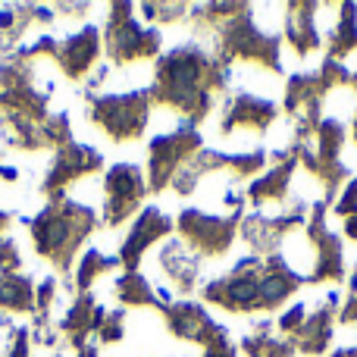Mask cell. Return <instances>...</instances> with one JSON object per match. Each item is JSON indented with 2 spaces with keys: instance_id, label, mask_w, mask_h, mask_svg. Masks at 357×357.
Here are the masks:
<instances>
[{
  "instance_id": "cell-1",
  "label": "cell",
  "mask_w": 357,
  "mask_h": 357,
  "mask_svg": "<svg viewBox=\"0 0 357 357\" xmlns=\"http://www.w3.org/2000/svg\"><path fill=\"white\" fill-rule=\"evenodd\" d=\"M94 229V213L75 201H54L44 207L41 213L31 220V235H35V248L41 257H47L54 266L69 270L79 245L91 235Z\"/></svg>"
},
{
  "instance_id": "cell-2",
  "label": "cell",
  "mask_w": 357,
  "mask_h": 357,
  "mask_svg": "<svg viewBox=\"0 0 357 357\" xmlns=\"http://www.w3.org/2000/svg\"><path fill=\"white\" fill-rule=\"evenodd\" d=\"M148 113H151V98L144 91L104 94V98L91 100V119L116 144L135 142L144 132V126H148Z\"/></svg>"
},
{
  "instance_id": "cell-3",
  "label": "cell",
  "mask_w": 357,
  "mask_h": 357,
  "mask_svg": "<svg viewBox=\"0 0 357 357\" xmlns=\"http://www.w3.org/2000/svg\"><path fill=\"white\" fill-rule=\"evenodd\" d=\"M238 216H210L201 210H185L176 222V232L197 257H222L232 245Z\"/></svg>"
},
{
  "instance_id": "cell-4",
  "label": "cell",
  "mask_w": 357,
  "mask_h": 357,
  "mask_svg": "<svg viewBox=\"0 0 357 357\" xmlns=\"http://www.w3.org/2000/svg\"><path fill=\"white\" fill-rule=\"evenodd\" d=\"M144 195V176L132 163H116L110 173L104 176V222L107 226H119L135 213L138 201Z\"/></svg>"
},
{
  "instance_id": "cell-5",
  "label": "cell",
  "mask_w": 357,
  "mask_h": 357,
  "mask_svg": "<svg viewBox=\"0 0 357 357\" xmlns=\"http://www.w3.org/2000/svg\"><path fill=\"white\" fill-rule=\"evenodd\" d=\"M94 169H100L98 151L88 148V144H66V148H60V154L54 157V163H50L47 178H44V195H50L54 201H60L63 188H66L69 182L94 173Z\"/></svg>"
},
{
  "instance_id": "cell-6",
  "label": "cell",
  "mask_w": 357,
  "mask_h": 357,
  "mask_svg": "<svg viewBox=\"0 0 357 357\" xmlns=\"http://www.w3.org/2000/svg\"><path fill=\"white\" fill-rule=\"evenodd\" d=\"M279 116L276 104L254 94H235L232 104L226 107L222 116V132H248V135H264L270 129V123Z\"/></svg>"
},
{
  "instance_id": "cell-7",
  "label": "cell",
  "mask_w": 357,
  "mask_h": 357,
  "mask_svg": "<svg viewBox=\"0 0 357 357\" xmlns=\"http://www.w3.org/2000/svg\"><path fill=\"white\" fill-rule=\"evenodd\" d=\"M169 232H173V222H169L160 210H154V207L142 210V216L135 220L129 238L123 241V254H119V264L126 266V273H135V266L142 264L144 251H148L154 241H160L163 235H169Z\"/></svg>"
},
{
  "instance_id": "cell-8",
  "label": "cell",
  "mask_w": 357,
  "mask_h": 357,
  "mask_svg": "<svg viewBox=\"0 0 357 357\" xmlns=\"http://www.w3.org/2000/svg\"><path fill=\"white\" fill-rule=\"evenodd\" d=\"M100 56V35L94 25H88V29H82L79 35H73L69 41L60 44V50H56V63H60V69L69 75V79H82V75H88V69L98 63Z\"/></svg>"
},
{
  "instance_id": "cell-9",
  "label": "cell",
  "mask_w": 357,
  "mask_h": 357,
  "mask_svg": "<svg viewBox=\"0 0 357 357\" xmlns=\"http://www.w3.org/2000/svg\"><path fill=\"white\" fill-rule=\"evenodd\" d=\"M291 16H285V38L301 56L314 54L320 47V31H317V6L314 3H291Z\"/></svg>"
},
{
  "instance_id": "cell-10",
  "label": "cell",
  "mask_w": 357,
  "mask_h": 357,
  "mask_svg": "<svg viewBox=\"0 0 357 357\" xmlns=\"http://www.w3.org/2000/svg\"><path fill=\"white\" fill-rule=\"evenodd\" d=\"M333 304H335V295H329V301L314 317L304 320V326L295 333V342H298L295 351L317 357L329 348V339H333Z\"/></svg>"
},
{
  "instance_id": "cell-11",
  "label": "cell",
  "mask_w": 357,
  "mask_h": 357,
  "mask_svg": "<svg viewBox=\"0 0 357 357\" xmlns=\"http://www.w3.org/2000/svg\"><path fill=\"white\" fill-rule=\"evenodd\" d=\"M354 50H357V6L345 3L333 35H329V60H342V56L354 54Z\"/></svg>"
},
{
  "instance_id": "cell-12",
  "label": "cell",
  "mask_w": 357,
  "mask_h": 357,
  "mask_svg": "<svg viewBox=\"0 0 357 357\" xmlns=\"http://www.w3.org/2000/svg\"><path fill=\"white\" fill-rule=\"evenodd\" d=\"M0 310H35V289H31V279H25L22 273L16 276H0Z\"/></svg>"
},
{
  "instance_id": "cell-13",
  "label": "cell",
  "mask_w": 357,
  "mask_h": 357,
  "mask_svg": "<svg viewBox=\"0 0 357 357\" xmlns=\"http://www.w3.org/2000/svg\"><path fill=\"white\" fill-rule=\"evenodd\" d=\"M116 295L123 298L129 307H160V301H157V295H154V285H151L142 273H126L116 282Z\"/></svg>"
},
{
  "instance_id": "cell-14",
  "label": "cell",
  "mask_w": 357,
  "mask_h": 357,
  "mask_svg": "<svg viewBox=\"0 0 357 357\" xmlns=\"http://www.w3.org/2000/svg\"><path fill=\"white\" fill-rule=\"evenodd\" d=\"M116 264H119L116 257H104L100 251H88L79 264V273H75V285H79L82 291H88L94 285V279L104 276V273H110Z\"/></svg>"
},
{
  "instance_id": "cell-15",
  "label": "cell",
  "mask_w": 357,
  "mask_h": 357,
  "mask_svg": "<svg viewBox=\"0 0 357 357\" xmlns=\"http://www.w3.org/2000/svg\"><path fill=\"white\" fill-rule=\"evenodd\" d=\"M245 354L248 357H291L295 354V345L291 342H276V339H266V335L254 333L251 339H245Z\"/></svg>"
},
{
  "instance_id": "cell-16",
  "label": "cell",
  "mask_w": 357,
  "mask_h": 357,
  "mask_svg": "<svg viewBox=\"0 0 357 357\" xmlns=\"http://www.w3.org/2000/svg\"><path fill=\"white\" fill-rule=\"evenodd\" d=\"M22 266V254L13 238H0V276H16Z\"/></svg>"
},
{
  "instance_id": "cell-17",
  "label": "cell",
  "mask_w": 357,
  "mask_h": 357,
  "mask_svg": "<svg viewBox=\"0 0 357 357\" xmlns=\"http://www.w3.org/2000/svg\"><path fill=\"white\" fill-rule=\"evenodd\" d=\"M304 320H307V310H304V304H295V307H291L285 317H279V329H282V333H289V335H295L298 329L304 326Z\"/></svg>"
},
{
  "instance_id": "cell-18",
  "label": "cell",
  "mask_w": 357,
  "mask_h": 357,
  "mask_svg": "<svg viewBox=\"0 0 357 357\" xmlns=\"http://www.w3.org/2000/svg\"><path fill=\"white\" fill-rule=\"evenodd\" d=\"M335 213L339 216H351L357 213V178L345 185V191H342V197L335 201Z\"/></svg>"
},
{
  "instance_id": "cell-19",
  "label": "cell",
  "mask_w": 357,
  "mask_h": 357,
  "mask_svg": "<svg viewBox=\"0 0 357 357\" xmlns=\"http://www.w3.org/2000/svg\"><path fill=\"white\" fill-rule=\"evenodd\" d=\"M342 323H357V291L351 301L345 304V310H342Z\"/></svg>"
},
{
  "instance_id": "cell-20",
  "label": "cell",
  "mask_w": 357,
  "mask_h": 357,
  "mask_svg": "<svg viewBox=\"0 0 357 357\" xmlns=\"http://www.w3.org/2000/svg\"><path fill=\"white\" fill-rule=\"evenodd\" d=\"M345 235H348L351 241H357V213L345 216Z\"/></svg>"
},
{
  "instance_id": "cell-21",
  "label": "cell",
  "mask_w": 357,
  "mask_h": 357,
  "mask_svg": "<svg viewBox=\"0 0 357 357\" xmlns=\"http://www.w3.org/2000/svg\"><path fill=\"white\" fill-rule=\"evenodd\" d=\"M333 357H357V348L351 345V348H339V351H335Z\"/></svg>"
},
{
  "instance_id": "cell-22",
  "label": "cell",
  "mask_w": 357,
  "mask_h": 357,
  "mask_svg": "<svg viewBox=\"0 0 357 357\" xmlns=\"http://www.w3.org/2000/svg\"><path fill=\"white\" fill-rule=\"evenodd\" d=\"M79 357H98V348H82V351H79Z\"/></svg>"
},
{
  "instance_id": "cell-23",
  "label": "cell",
  "mask_w": 357,
  "mask_h": 357,
  "mask_svg": "<svg viewBox=\"0 0 357 357\" xmlns=\"http://www.w3.org/2000/svg\"><path fill=\"white\" fill-rule=\"evenodd\" d=\"M354 142H357V116H354Z\"/></svg>"
},
{
  "instance_id": "cell-24",
  "label": "cell",
  "mask_w": 357,
  "mask_h": 357,
  "mask_svg": "<svg viewBox=\"0 0 357 357\" xmlns=\"http://www.w3.org/2000/svg\"><path fill=\"white\" fill-rule=\"evenodd\" d=\"M54 357H56V354H54Z\"/></svg>"
}]
</instances>
